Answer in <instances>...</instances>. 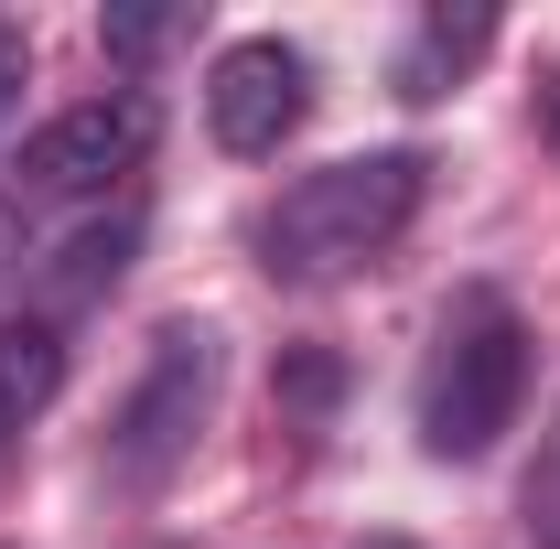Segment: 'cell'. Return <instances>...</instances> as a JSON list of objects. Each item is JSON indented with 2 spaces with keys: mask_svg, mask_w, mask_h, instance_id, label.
Returning a JSON list of instances; mask_svg holds the SVG:
<instances>
[{
  "mask_svg": "<svg viewBox=\"0 0 560 549\" xmlns=\"http://www.w3.org/2000/svg\"><path fill=\"white\" fill-rule=\"evenodd\" d=\"M215 388H226V335L215 324H162L151 355H140L130 399L108 410V442H97V475L119 495H162V484L195 464L215 420Z\"/></svg>",
  "mask_w": 560,
  "mask_h": 549,
  "instance_id": "obj_3",
  "label": "cell"
},
{
  "mask_svg": "<svg viewBox=\"0 0 560 549\" xmlns=\"http://www.w3.org/2000/svg\"><path fill=\"white\" fill-rule=\"evenodd\" d=\"M55 388H66V335L44 324V313H22V324H0V464L22 453V431L55 410Z\"/></svg>",
  "mask_w": 560,
  "mask_h": 549,
  "instance_id": "obj_6",
  "label": "cell"
},
{
  "mask_svg": "<svg viewBox=\"0 0 560 549\" xmlns=\"http://www.w3.org/2000/svg\"><path fill=\"white\" fill-rule=\"evenodd\" d=\"M11 86H22V33L0 22V97H11Z\"/></svg>",
  "mask_w": 560,
  "mask_h": 549,
  "instance_id": "obj_10",
  "label": "cell"
},
{
  "mask_svg": "<svg viewBox=\"0 0 560 549\" xmlns=\"http://www.w3.org/2000/svg\"><path fill=\"white\" fill-rule=\"evenodd\" d=\"M302 119H313V55H302L291 33H248V44H226V55L206 66V130H215V151L270 162Z\"/></svg>",
  "mask_w": 560,
  "mask_h": 549,
  "instance_id": "obj_5",
  "label": "cell"
},
{
  "mask_svg": "<svg viewBox=\"0 0 560 549\" xmlns=\"http://www.w3.org/2000/svg\"><path fill=\"white\" fill-rule=\"evenodd\" d=\"M420 206H431V151H410V140L399 151H346V162L280 184V206H259L248 248L280 291H335V280L377 270L420 226Z\"/></svg>",
  "mask_w": 560,
  "mask_h": 549,
  "instance_id": "obj_1",
  "label": "cell"
},
{
  "mask_svg": "<svg viewBox=\"0 0 560 549\" xmlns=\"http://www.w3.org/2000/svg\"><path fill=\"white\" fill-rule=\"evenodd\" d=\"M517 517H528V549H560V410H550V431H539L528 484H517Z\"/></svg>",
  "mask_w": 560,
  "mask_h": 549,
  "instance_id": "obj_9",
  "label": "cell"
},
{
  "mask_svg": "<svg viewBox=\"0 0 560 549\" xmlns=\"http://www.w3.org/2000/svg\"><path fill=\"white\" fill-rule=\"evenodd\" d=\"M130 248H140V215H108V226H86L66 248V291L86 302V291H108V280L130 270Z\"/></svg>",
  "mask_w": 560,
  "mask_h": 549,
  "instance_id": "obj_8",
  "label": "cell"
},
{
  "mask_svg": "<svg viewBox=\"0 0 560 549\" xmlns=\"http://www.w3.org/2000/svg\"><path fill=\"white\" fill-rule=\"evenodd\" d=\"M151 97L140 86H108V97H75L44 130L11 151V206H97L108 184H130L151 162Z\"/></svg>",
  "mask_w": 560,
  "mask_h": 549,
  "instance_id": "obj_4",
  "label": "cell"
},
{
  "mask_svg": "<svg viewBox=\"0 0 560 549\" xmlns=\"http://www.w3.org/2000/svg\"><path fill=\"white\" fill-rule=\"evenodd\" d=\"M517 399H528V324L495 280H475V291L442 302L431 355H420V453L431 464H486L517 431Z\"/></svg>",
  "mask_w": 560,
  "mask_h": 549,
  "instance_id": "obj_2",
  "label": "cell"
},
{
  "mask_svg": "<svg viewBox=\"0 0 560 549\" xmlns=\"http://www.w3.org/2000/svg\"><path fill=\"white\" fill-rule=\"evenodd\" d=\"M495 44V11H420L399 44V97H453V75Z\"/></svg>",
  "mask_w": 560,
  "mask_h": 549,
  "instance_id": "obj_7",
  "label": "cell"
}]
</instances>
